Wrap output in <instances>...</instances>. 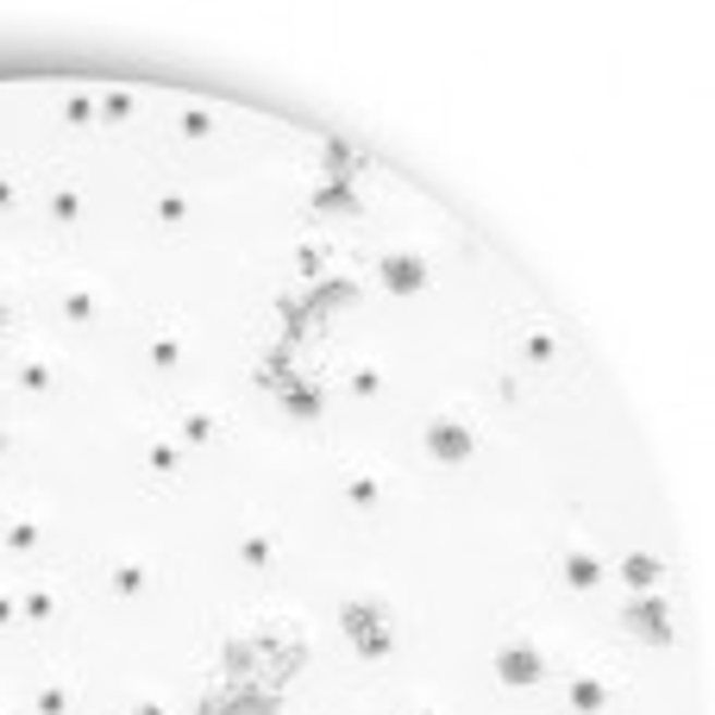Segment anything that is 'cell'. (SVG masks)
Here are the masks:
<instances>
[{
  "instance_id": "83f0119b",
  "label": "cell",
  "mask_w": 715,
  "mask_h": 715,
  "mask_svg": "<svg viewBox=\"0 0 715 715\" xmlns=\"http://www.w3.org/2000/svg\"><path fill=\"white\" fill-rule=\"evenodd\" d=\"M346 384H352V396H384L389 377H384V364H352V377H346Z\"/></svg>"
},
{
  "instance_id": "d6986e66",
  "label": "cell",
  "mask_w": 715,
  "mask_h": 715,
  "mask_svg": "<svg viewBox=\"0 0 715 715\" xmlns=\"http://www.w3.org/2000/svg\"><path fill=\"white\" fill-rule=\"evenodd\" d=\"M107 584L120 590V596H145V590H152V565H138V559H113Z\"/></svg>"
},
{
  "instance_id": "e0dca14e",
  "label": "cell",
  "mask_w": 715,
  "mask_h": 715,
  "mask_svg": "<svg viewBox=\"0 0 715 715\" xmlns=\"http://www.w3.org/2000/svg\"><path fill=\"white\" fill-rule=\"evenodd\" d=\"M307 207H314V214H358V189L352 182H320V189H314V195H307Z\"/></svg>"
},
{
  "instance_id": "4fadbf2b",
  "label": "cell",
  "mask_w": 715,
  "mask_h": 715,
  "mask_svg": "<svg viewBox=\"0 0 715 715\" xmlns=\"http://www.w3.org/2000/svg\"><path fill=\"white\" fill-rule=\"evenodd\" d=\"M57 314H63V320H95V314H101V282H63V302H57Z\"/></svg>"
},
{
  "instance_id": "cb8c5ba5",
  "label": "cell",
  "mask_w": 715,
  "mask_h": 715,
  "mask_svg": "<svg viewBox=\"0 0 715 715\" xmlns=\"http://www.w3.org/2000/svg\"><path fill=\"white\" fill-rule=\"evenodd\" d=\"M57 615V590L51 584H32L26 596H20V621H51Z\"/></svg>"
},
{
  "instance_id": "4316f807",
  "label": "cell",
  "mask_w": 715,
  "mask_h": 715,
  "mask_svg": "<svg viewBox=\"0 0 715 715\" xmlns=\"http://www.w3.org/2000/svg\"><path fill=\"white\" fill-rule=\"evenodd\" d=\"M51 220H57V227H76V220H82V189H70V182L51 189Z\"/></svg>"
},
{
  "instance_id": "484cf974",
  "label": "cell",
  "mask_w": 715,
  "mask_h": 715,
  "mask_svg": "<svg viewBox=\"0 0 715 715\" xmlns=\"http://www.w3.org/2000/svg\"><path fill=\"white\" fill-rule=\"evenodd\" d=\"M70 710H76V690L63 684V678L38 684V715H70Z\"/></svg>"
},
{
  "instance_id": "f546056e",
  "label": "cell",
  "mask_w": 715,
  "mask_h": 715,
  "mask_svg": "<svg viewBox=\"0 0 715 715\" xmlns=\"http://www.w3.org/2000/svg\"><path fill=\"white\" fill-rule=\"evenodd\" d=\"M195 715H245V703H239V690H207Z\"/></svg>"
},
{
  "instance_id": "d4e9b609",
  "label": "cell",
  "mask_w": 715,
  "mask_h": 715,
  "mask_svg": "<svg viewBox=\"0 0 715 715\" xmlns=\"http://www.w3.org/2000/svg\"><path fill=\"white\" fill-rule=\"evenodd\" d=\"M289 377H295V364H289V346H277V352L257 364V384H264V389H289Z\"/></svg>"
},
{
  "instance_id": "e575fe53",
  "label": "cell",
  "mask_w": 715,
  "mask_h": 715,
  "mask_svg": "<svg viewBox=\"0 0 715 715\" xmlns=\"http://www.w3.org/2000/svg\"><path fill=\"white\" fill-rule=\"evenodd\" d=\"M126 715H170V710H163V696H138Z\"/></svg>"
},
{
  "instance_id": "44dd1931",
  "label": "cell",
  "mask_w": 715,
  "mask_h": 715,
  "mask_svg": "<svg viewBox=\"0 0 715 715\" xmlns=\"http://www.w3.org/2000/svg\"><path fill=\"white\" fill-rule=\"evenodd\" d=\"M239 559L252 565V571H270V565H277V540L264 534V528H252V534L239 540Z\"/></svg>"
},
{
  "instance_id": "74e56055",
  "label": "cell",
  "mask_w": 715,
  "mask_h": 715,
  "mask_svg": "<svg viewBox=\"0 0 715 715\" xmlns=\"http://www.w3.org/2000/svg\"><path fill=\"white\" fill-rule=\"evenodd\" d=\"M0 452H7V434H0Z\"/></svg>"
},
{
  "instance_id": "603a6c76",
  "label": "cell",
  "mask_w": 715,
  "mask_h": 715,
  "mask_svg": "<svg viewBox=\"0 0 715 715\" xmlns=\"http://www.w3.org/2000/svg\"><path fill=\"white\" fill-rule=\"evenodd\" d=\"M152 364H157V371H177V364H182V332L177 327H157L152 332Z\"/></svg>"
},
{
  "instance_id": "d6a6232c",
  "label": "cell",
  "mask_w": 715,
  "mask_h": 715,
  "mask_svg": "<svg viewBox=\"0 0 715 715\" xmlns=\"http://www.w3.org/2000/svg\"><path fill=\"white\" fill-rule=\"evenodd\" d=\"M214 132V113L207 107H182V138H207Z\"/></svg>"
},
{
  "instance_id": "f1b7e54d",
  "label": "cell",
  "mask_w": 715,
  "mask_h": 715,
  "mask_svg": "<svg viewBox=\"0 0 715 715\" xmlns=\"http://www.w3.org/2000/svg\"><path fill=\"white\" fill-rule=\"evenodd\" d=\"M95 107H101L107 126H126V120H132V95H126V88H107V95H95Z\"/></svg>"
},
{
  "instance_id": "30bf717a",
  "label": "cell",
  "mask_w": 715,
  "mask_h": 715,
  "mask_svg": "<svg viewBox=\"0 0 715 715\" xmlns=\"http://www.w3.org/2000/svg\"><path fill=\"white\" fill-rule=\"evenodd\" d=\"M615 571H621V584L634 590V596H640V590H659L665 584V559H659V553H646V546H634V553L615 565Z\"/></svg>"
},
{
  "instance_id": "4dcf8cb0",
  "label": "cell",
  "mask_w": 715,
  "mask_h": 715,
  "mask_svg": "<svg viewBox=\"0 0 715 715\" xmlns=\"http://www.w3.org/2000/svg\"><path fill=\"white\" fill-rule=\"evenodd\" d=\"M157 227H182V220H189V195H177V189H170V195H157Z\"/></svg>"
},
{
  "instance_id": "8d00e7d4",
  "label": "cell",
  "mask_w": 715,
  "mask_h": 715,
  "mask_svg": "<svg viewBox=\"0 0 715 715\" xmlns=\"http://www.w3.org/2000/svg\"><path fill=\"white\" fill-rule=\"evenodd\" d=\"M409 715H439V710H434V703H421V710H409Z\"/></svg>"
},
{
  "instance_id": "5b68a950",
  "label": "cell",
  "mask_w": 715,
  "mask_h": 715,
  "mask_svg": "<svg viewBox=\"0 0 715 715\" xmlns=\"http://www.w3.org/2000/svg\"><path fill=\"white\" fill-rule=\"evenodd\" d=\"M377 277H384L389 295H421L427 289V277H434V264H427V252H384L377 257Z\"/></svg>"
},
{
  "instance_id": "9c48e42d",
  "label": "cell",
  "mask_w": 715,
  "mask_h": 715,
  "mask_svg": "<svg viewBox=\"0 0 715 715\" xmlns=\"http://www.w3.org/2000/svg\"><path fill=\"white\" fill-rule=\"evenodd\" d=\"M0 546H7V553H20V559H32V553L45 546V514H38V509L7 514V528H0Z\"/></svg>"
},
{
  "instance_id": "3957f363",
  "label": "cell",
  "mask_w": 715,
  "mask_h": 715,
  "mask_svg": "<svg viewBox=\"0 0 715 715\" xmlns=\"http://www.w3.org/2000/svg\"><path fill=\"white\" fill-rule=\"evenodd\" d=\"M546 671H553V659H546V646H540V640L509 634L502 646H496V678H502V684H521V690H528V684H540Z\"/></svg>"
},
{
  "instance_id": "836d02e7",
  "label": "cell",
  "mask_w": 715,
  "mask_h": 715,
  "mask_svg": "<svg viewBox=\"0 0 715 715\" xmlns=\"http://www.w3.org/2000/svg\"><path fill=\"white\" fill-rule=\"evenodd\" d=\"M13 621H20V596H13V590H0V628H13Z\"/></svg>"
},
{
  "instance_id": "52a82bcc",
  "label": "cell",
  "mask_w": 715,
  "mask_h": 715,
  "mask_svg": "<svg viewBox=\"0 0 715 715\" xmlns=\"http://www.w3.org/2000/svg\"><path fill=\"white\" fill-rule=\"evenodd\" d=\"M282 409L295 414V421H320V414H327V377L295 371V377H289V389H282Z\"/></svg>"
},
{
  "instance_id": "7402d4cb",
  "label": "cell",
  "mask_w": 715,
  "mask_h": 715,
  "mask_svg": "<svg viewBox=\"0 0 715 715\" xmlns=\"http://www.w3.org/2000/svg\"><path fill=\"white\" fill-rule=\"evenodd\" d=\"M51 384H57L51 358H26V364H20V389H26V396H51Z\"/></svg>"
},
{
  "instance_id": "ac0fdd59",
  "label": "cell",
  "mask_w": 715,
  "mask_h": 715,
  "mask_svg": "<svg viewBox=\"0 0 715 715\" xmlns=\"http://www.w3.org/2000/svg\"><path fill=\"white\" fill-rule=\"evenodd\" d=\"M295 270H302V282L332 277V245L327 239H302V245H295Z\"/></svg>"
},
{
  "instance_id": "f35d334b",
  "label": "cell",
  "mask_w": 715,
  "mask_h": 715,
  "mask_svg": "<svg viewBox=\"0 0 715 715\" xmlns=\"http://www.w3.org/2000/svg\"><path fill=\"white\" fill-rule=\"evenodd\" d=\"M0 715H7V710H0Z\"/></svg>"
},
{
  "instance_id": "6da1fadb",
  "label": "cell",
  "mask_w": 715,
  "mask_h": 715,
  "mask_svg": "<svg viewBox=\"0 0 715 715\" xmlns=\"http://www.w3.org/2000/svg\"><path fill=\"white\" fill-rule=\"evenodd\" d=\"M339 621H346V634H352V646L364 659H389L396 653V609L384 596H346Z\"/></svg>"
},
{
  "instance_id": "7a4b0ae2",
  "label": "cell",
  "mask_w": 715,
  "mask_h": 715,
  "mask_svg": "<svg viewBox=\"0 0 715 715\" xmlns=\"http://www.w3.org/2000/svg\"><path fill=\"white\" fill-rule=\"evenodd\" d=\"M427 452H434V464H464L471 452H477V427H471V409H439L434 421H427Z\"/></svg>"
},
{
  "instance_id": "1f68e13d",
  "label": "cell",
  "mask_w": 715,
  "mask_h": 715,
  "mask_svg": "<svg viewBox=\"0 0 715 715\" xmlns=\"http://www.w3.org/2000/svg\"><path fill=\"white\" fill-rule=\"evenodd\" d=\"M63 120H70V126H88V120H101L95 95H70V101H63Z\"/></svg>"
},
{
  "instance_id": "8992f818",
  "label": "cell",
  "mask_w": 715,
  "mask_h": 715,
  "mask_svg": "<svg viewBox=\"0 0 715 715\" xmlns=\"http://www.w3.org/2000/svg\"><path fill=\"white\" fill-rule=\"evenodd\" d=\"M603 571H609V565H603V553H596L590 540H565L559 578H565L571 590H596V584H603Z\"/></svg>"
},
{
  "instance_id": "ba28073f",
  "label": "cell",
  "mask_w": 715,
  "mask_h": 715,
  "mask_svg": "<svg viewBox=\"0 0 715 715\" xmlns=\"http://www.w3.org/2000/svg\"><path fill=\"white\" fill-rule=\"evenodd\" d=\"M346 502L364 514H377L389 502V477L377 471V464H346Z\"/></svg>"
},
{
  "instance_id": "ffe728a7",
  "label": "cell",
  "mask_w": 715,
  "mask_h": 715,
  "mask_svg": "<svg viewBox=\"0 0 715 715\" xmlns=\"http://www.w3.org/2000/svg\"><path fill=\"white\" fill-rule=\"evenodd\" d=\"M358 170H364V152H358V145H346V138H327V177H332V182H352Z\"/></svg>"
},
{
  "instance_id": "2e32d148",
  "label": "cell",
  "mask_w": 715,
  "mask_h": 715,
  "mask_svg": "<svg viewBox=\"0 0 715 715\" xmlns=\"http://www.w3.org/2000/svg\"><path fill=\"white\" fill-rule=\"evenodd\" d=\"M214 434H220V414H214V409H202V402L177 414V439H182V446H207Z\"/></svg>"
},
{
  "instance_id": "d590c367",
  "label": "cell",
  "mask_w": 715,
  "mask_h": 715,
  "mask_svg": "<svg viewBox=\"0 0 715 715\" xmlns=\"http://www.w3.org/2000/svg\"><path fill=\"white\" fill-rule=\"evenodd\" d=\"M13 202H20V182H13V177H0V207H13Z\"/></svg>"
},
{
  "instance_id": "7c38bea8",
  "label": "cell",
  "mask_w": 715,
  "mask_h": 715,
  "mask_svg": "<svg viewBox=\"0 0 715 715\" xmlns=\"http://www.w3.org/2000/svg\"><path fill=\"white\" fill-rule=\"evenodd\" d=\"M521 358H528V364H553V358H559V332H553V320H540V314L521 320Z\"/></svg>"
},
{
  "instance_id": "277c9868",
  "label": "cell",
  "mask_w": 715,
  "mask_h": 715,
  "mask_svg": "<svg viewBox=\"0 0 715 715\" xmlns=\"http://www.w3.org/2000/svg\"><path fill=\"white\" fill-rule=\"evenodd\" d=\"M621 628L634 640H653V646H671V634H678V628H671V603H665L659 590H640L634 603L621 609Z\"/></svg>"
},
{
  "instance_id": "5bb4252c",
  "label": "cell",
  "mask_w": 715,
  "mask_h": 715,
  "mask_svg": "<svg viewBox=\"0 0 715 715\" xmlns=\"http://www.w3.org/2000/svg\"><path fill=\"white\" fill-rule=\"evenodd\" d=\"M358 302V277H320L307 282V307L314 314H327V307H352Z\"/></svg>"
},
{
  "instance_id": "9a60e30c",
  "label": "cell",
  "mask_w": 715,
  "mask_h": 715,
  "mask_svg": "<svg viewBox=\"0 0 715 715\" xmlns=\"http://www.w3.org/2000/svg\"><path fill=\"white\" fill-rule=\"evenodd\" d=\"M145 464H152L157 477H177L182 464H189V446H182L177 434H152V446H145Z\"/></svg>"
},
{
  "instance_id": "8fae6325",
  "label": "cell",
  "mask_w": 715,
  "mask_h": 715,
  "mask_svg": "<svg viewBox=\"0 0 715 715\" xmlns=\"http://www.w3.org/2000/svg\"><path fill=\"white\" fill-rule=\"evenodd\" d=\"M609 703H615V684L603 671H578V678H571V710L578 715H603Z\"/></svg>"
}]
</instances>
